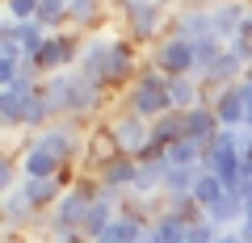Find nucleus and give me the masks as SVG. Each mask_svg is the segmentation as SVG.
Masks as SVG:
<instances>
[{"instance_id":"nucleus-1","label":"nucleus","mask_w":252,"mask_h":243,"mask_svg":"<svg viewBox=\"0 0 252 243\" xmlns=\"http://www.w3.org/2000/svg\"><path fill=\"white\" fill-rule=\"evenodd\" d=\"M76 72L84 80H93L97 88H118V84H130L139 76V59H135V42L118 34H89L80 46V63Z\"/></svg>"},{"instance_id":"nucleus-2","label":"nucleus","mask_w":252,"mask_h":243,"mask_svg":"<svg viewBox=\"0 0 252 243\" xmlns=\"http://www.w3.org/2000/svg\"><path fill=\"white\" fill-rule=\"evenodd\" d=\"M42 88H46V101H51L55 117H89L105 105V88L84 80L80 72H59L51 80H42Z\"/></svg>"},{"instance_id":"nucleus-3","label":"nucleus","mask_w":252,"mask_h":243,"mask_svg":"<svg viewBox=\"0 0 252 243\" xmlns=\"http://www.w3.org/2000/svg\"><path fill=\"white\" fill-rule=\"evenodd\" d=\"M122 109H130V113L147 117V122H156V117L172 113V97H168V76L156 72L152 63L139 67V76L130 84H126V97H122Z\"/></svg>"},{"instance_id":"nucleus-4","label":"nucleus","mask_w":252,"mask_h":243,"mask_svg":"<svg viewBox=\"0 0 252 243\" xmlns=\"http://www.w3.org/2000/svg\"><path fill=\"white\" fill-rule=\"evenodd\" d=\"M172 21L164 17V4L160 0H139L135 9L122 13V34L130 38L135 46H156L164 34H168Z\"/></svg>"},{"instance_id":"nucleus-5","label":"nucleus","mask_w":252,"mask_h":243,"mask_svg":"<svg viewBox=\"0 0 252 243\" xmlns=\"http://www.w3.org/2000/svg\"><path fill=\"white\" fill-rule=\"evenodd\" d=\"M147 63H152L156 72H164L168 80H177V76H198L193 42H185V38H177V34H164L160 42L152 46V59H147Z\"/></svg>"},{"instance_id":"nucleus-6","label":"nucleus","mask_w":252,"mask_h":243,"mask_svg":"<svg viewBox=\"0 0 252 243\" xmlns=\"http://www.w3.org/2000/svg\"><path fill=\"white\" fill-rule=\"evenodd\" d=\"M80 46H84V38H76V34H51L46 38V46L34 54L38 59V67H42V76L51 80V76H59V72H76V63H80Z\"/></svg>"},{"instance_id":"nucleus-7","label":"nucleus","mask_w":252,"mask_h":243,"mask_svg":"<svg viewBox=\"0 0 252 243\" xmlns=\"http://www.w3.org/2000/svg\"><path fill=\"white\" fill-rule=\"evenodd\" d=\"M109 130H114L118 147H122V155H130V160H139V155L152 147V122L139 113H130V109H122L118 117H105Z\"/></svg>"},{"instance_id":"nucleus-8","label":"nucleus","mask_w":252,"mask_h":243,"mask_svg":"<svg viewBox=\"0 0 252 243\" xmlns=\"http://www.w3.org/2000/svg\"><path fill=\"white\" fill-rule=\"evenodd\" d=\"M206 101H210V109L219 113V126L248 130V80L231 84V88H215Z\"/></svg>"},{"instance_id":"nucleus-9","label":"nucleus","mask_w":252,"mask_h":243,"mask_svg":"<svg viewBox=\"0 0 252 243\" xmlns=\"http://www.w3.org/2000/svg\"><path fill=\"white\" fill-rule=\"evenodd\" d=\"M168 34L185 38V42H202V38H215V17H210V4H193V9L177 13L168 26Z\"/></svg>"},{"instance_id":"nucleus-10","label":"nucleus","mask_w":252,"mask_h":243,"mask_svg":"<svg viewBox=\"0 0 252 243\" xmlns=\"http://www.w3.org/2000/svg\"><path fill=\"white\" fill-rule=\"evenodd\" d=\"M210 17H215V38L219 42H231V38H240V29H244L248 0H215V4H210Z\"/></svg>"},{"instance_id":"nucleus-11","label":"nucleus","mask_w":252,"mask_h":243,"mask_svg":"<svg viewBox=\"0 0 252 243\" xmlns=\"http://www.w3.org/2000/svg\"><path fill=\"white\" fill-rule=\"evenodd\" d=\"M17 160H21V172H26V180H59V176H63V163L55 160L51 151H42L34 138H30V143L17 151Z\"/></svg>"},{"instance_id":"nucleus-12","label":"nucleus","mask_w":252,"mask_h":243,"mask_svg":"<svg viewBox=\"0 0 252 243\" xmlns=\"http://www.w3.org/2000/svg\"><path fill=\"white\" fill-rule=\"evenodd\" d=\"M206 218L219 226V231H235V226L248 218V201H244V193H231V189H227L223 197L206 210Z\"/></svg>"},{"instance_id":"nucleus-13","label":"nucleus","mask_w":252,"mask_h":243,"mask_svg":"<svg viewBox=\"0 0 252 243\" xmlns=\"http://www.w3.org/2000/svg\"><path fill=\"white\" fill-rule=\"evenodd\" d=\"M135 176H139V160H130V155H118V160H109L105 168L97 172V185H101V189H118V193H130Z\"/></svg>"},{"instance_id":"nucleus-14","label":"nucleus","mask_w":252,"mask_h":243,"mask_svg":"<svg viewBox=\"0 0 252 243\" xmlns=\"http://www.w3.org/2000/svg\"><path fill=\"white\" fill-rule=\"evenodd\" d=\"M0 38H17L26 54H38L46 46V38H51V29H46L42 21H4V26H0Z\"/></svg>"},{"instance_id":"nucleus-15","label":"nucleus","mask_w":252,"mask_h":243,"mask_svg":"<svg viewBox=\"0 0 252 243\" xmlns=\"http://www.w3.org/2000/svg\"><path fill=\"white\" fill-rule=\"evenodd\" d=\"M168 97H172V109L189 113V109L206 105V84L198 76H177V80H168Z\"/></svg>"},{"instance_id":"nucleus-16","label":"nucleus","mask_w":252,"mask_h":243,"mask_svg":"<svg viewBox=\"0 0 252 243\" xmlns=\"http://www.w3.org/2000/svg\"><path fill=\"white\" fill-rule=\"evenodd\" d=\"M189 226H193V218H185V214H172V210H164V214L156 218L152 226H147V235H152L156 243H185V239H189Z\"/></svg>"},{"instance_id":"nucleus-17","label":"nucleus","mask_w":252,"mask_h":243,"mask_svg":"<svg viewBox=\"0 0 252 243\" xmlns=\"http://www.w3.org/2000/svg\"><path fill=\"white\" fill-rule=\"evenodd\" d=\"M185 130H189V138H198V143H206V147L215 143V135H219L223 126H219V113L210 109V101L185 113Z\"/></svg>"},{"instance_id":"nucleus-18","label":"nucleus","mask_w":252,"mask_h":243,"mask_svg":"<svg viewBox=\"0 0 252 243\" xmlns=\"http://www.w3.org/2000/svg\"><path fill=\"white\" fill-rule=\"evenodd\" d=\"M67 21L76 29H97V21H105V0H72V9H67Z\"/></svg>"},{"instance_id":"nucleus-19","label":"nucleus","mask_w":252,"mask_h":243,"mask_svg":"<svg viewBox=\"0 0 252 243\" xmlns=\"http://www.w3.org/2000/svg\"><path fill=\"white\" fill-rule=\"evenodd\" d=\"M223 193H227V185H223V180L215 176V172H206V168H202L198 185H193V201H198V210H202V214H206V210L215 206V201L223 197Z\"/></svg>"},{"instance_id":"nucleus-20","label":"nucleus","mask_w":252,"mask_h":243,"mask_svg":"<svg viewBox=\"0 0 252 243\" xmlns=\"http://www.w3.org/2000/svg\"><path fill=\"white\" fill-rule=\"evenodd\" d=\"M67 9H72L67 0H38V21H42L51 34H59L63 26H72V21H67Z\"/></svg>"},{"instance_id":"nucleus-21","label":"nucleus","mask_w":252,"mask_h":243,"mask_svg":"<svg viewBox=\"0 0 252 243\" xmlns=\"http://www.w3.org/2000/svg\"><path fill=\"white\" fill-rule=\"evenodd\" d=\"M9 21H38V0H4Z\"/></svg>"},{"instance_id":"nucleus-22","label":"nucleus","mask_w":252,"mask_h":243,"mask_svg":"<svg viewBox=\"0 0 252 243\" xmlns=\"http://www.w3.org/2000/svg\"><path fill=\"white\" fill-rule=\"evenodd\" d=\"M215 243H244V239H240V231H223Z\"/></svg>"},{"instance_id":"nucleus-23","label":"nucleus","mask_w":252,"mask_h":243,"mask_svg":"<svg viewBox=\"0 0 252 243\" xmlns=\"http://www.w3.org/2000/svg\"><path fill=\"white\" fill-rule=\"evenodd\" d=\"M109 4H114V9H118V13H126V9H135L139 0H109Z\"/></svg>"},{"instance_id":"nucleus-24","label":"nucleus","mask_w":252,"mask_h":243,"mask_svg":"<svg viewBox=\"0 0 252 243\" xmlns=\"http://www.w3.org/2000/svg\"><path fill=\"white\" fill-rule=\"evenodd\" d=\"M67 243H89V239H84V235H76V239H67Z\"/></svg>"},{"instance_id":"nucleus-25","label":"nucleus","mask_w":252,"mask_h":243,"mask_svg":"<svg viewBox=\"0 0 252 243\" xmlns=\"http://www.w3.org/2000/svg\"><path fill=\"white\" fill-rule=\"evenodd\" d=\"M248 84H252V67H248Z\"/></svg>"},{"instance_id":"nucleus-26","label":"nucleus","mask_w":252,"mask_h":243,"mask_svg":"<svg viewBox=\"0 0 252 243\" xmlns=\"http://www.w3.org/2000/svg\"><path fill=\"white\" fill-rule=\"evenodd\" d=\"M67 4H72V0H67Z\"/></svg>"},{"instance_id":"nucleus-27","label":"nucleus","mask_w":252,"mask_h":243,"mask_svg":"<svg viewBox=\"0 0 252 243\" xmlns=\"http://www.w3.org/2000/svg\"><path fill=\"white\" fill-rule=\"evenodd\" d=\"M101 243H105V239H101Z\"/></svg>"},{"instance_id":"nucleus-28","label":"nucleus","mask_w":252,"mask_h":243,"mask_svg":"<svg viewBox=\"0 0 252 243\" xmlns=\"http://www.w3.org/2000/svg\"><path fill=\"white\" fill-rule=\"evenodd\" d=\"M248 4H252V0H248Z\"/></svg>"},{"instance_id":"nucleus-29","label":"nucleus","mask_w":252,"mask_h":243,"mask_svg":"<svg viewBox=\"0 0 252 243\" xmlns=\"http://www.w3.org/2000/svg\"><path fill=\"white\" fill-rule=\"evenodd\" d=\"M185 243H189V239H185Z\"/></svg>"}]
</instances>
